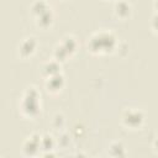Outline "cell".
Masks as SVG:
<instances>
[{
  "instance_id": "obj_1",
  "label": "cell",
  "mask_w": 158,
  "mask_h": 158,
  "mask_svg": "<svg viewBox=\"0 0 158 158\" xmlns=\"http://www.w3.org/2000/svg\"><path fill=\"white\" fill-rule=\"evenodd\" d=\"M117 44V38L111 31L101 30L90 36L88 41V51L91 54H109L116 49Z\"/></svg>"
},
{
  "instance_id": "obj_2",
  "label": "cell",
  "mask_w": 158,
  "mask_h": 158,
  "mask_svg": "<svg viewBox=\"0 0 158 158\" xmlns=\"http://www.w3.org/2000/svg\"><path fill=\"white\" fill-rule=\"evenodd\" d=\"M19 109L26 118H36L41 114V93L36 86L30 85L25 89L19 102Z\"/></svg>"
},
{
  "instance_id": "obj_3",
  "label": "cell",
  "mask_w": 158,
  "mask_h": 158,
  "mask_svg": "<svg viewBox=\"0 0 158 158\" xmlns=\"http://www.w3.org/2000/svg\"><path fill=\"white\" fill-rule=\"evenodd\" d=\"M121 122L125 127L130 130H138L144 123V114L137 107L125 109L121 115Z\"/></svg>"
},
{
  "instance_id": "obj_4",
  "label": "cell",
  "mask_w": 158,
  "mask_h": 158,
  "mask_svg": "<svg viewBox=\"0 0 158 158\" xmlns=\"http://www.w3.org/2000/svg\"><path fill=\"white\" fill-rule=\"evenodd\" d=\"M65 85V79L62 73H57L44 78V88L49 94H58Z\"/></svg>"
},
{
  "instance_id": "obj_5",
  "label": "cell",
  "mask_w": 158,
  "mask_h": 158,
  "mask_svg": "<svg viewBox=\"0 0 158 158\" xmlns=\"http://www.w3.org/2000/svg\"><path fill=\"white\" fill-rule=\"evenodd\" d=\"M40 141H41V135L38 133H32L30 135L25 142L22 143V153L25 156H36L40 152Z\"/></svg>"
},
{
  "instance_id": "obj_6",
  "label": "cell",
  "mask_w": 158,
  "mask_h": 158,
  "mask_svg": "<svg viewBox=\"0 0 158 158\" xmlns=\"http://www.w3.org/2000/svg\"><path fill=\"white\" fill-rule=\"evenodd\" d=\"M37 46H38V43H37V41H36L35 37L30 36V37L23 38L19 43V48H17L19 49V56L21 58H28V57H31L36 52Z\"/></svg>"
},
{
  "instance_id": "obj_7",
  "label": "cell",
  "mask_w": 158,
  "mask_h": 158,
  "mask_svg": "<svg viewBox=\"0 0 158 158\" xmlns=\"http://www.w3.org/2000/svg\"><path fill=\"white\" fill-rule=\"evenodd\" d=\"M114 14L120 20H127L132 15V5L127 0H116L114 4Z\"/></svg>"
},
{
  "instance_id": "obj_8",
  "label": "cell",
  "mask_w": 158,
  "mask_h": 158,
  "mask_svg": "<svg viewBox=\"0 0 158 158\" xmlns=\"http://www.w3.org/2000/svg\"><path fill=\"white\" fill-rule=\"evenodd\" d=\"M53 20H54V14H53V11L51 10V7H49L48 10H46V11H43L42 14H40L38 16L35 17L36 25H37L40 28H42V30L49 28V27L52 26V23H53Z\"/></svg>"
},
{
  "instance_id": "obj_9",
  "label": "cell",
  "mask_w": 158,
  "mask_h": 158,
  "mask_svg": "<svg viewBox=\"0 0 158 158\" xmlns=\"http://www.w3.org/2000/svg\"><path fill=\"white\" fill-rule=\"evenodd\" d=\"M60 69H62V65L59 62H57L56 59H49L47 62H44L41 67V73L44 78L49 77V75H53V74H57V73H60Z\"/></svg>"
},
{
  "instance_id": "obj_10",
  "label": "cell",
  "mask_w": 158,
  "mask_h": 158,
  "mask_svg": "<svg viewBox=\"0 0 158 158\" xmlns=\"http://www.w3.org/2000/svg\"><path fill=\"white\" fill-rule=\"evenodd\" d=\"M59 44L65 49V52L68 53V56L74 54L77 52V49H78V41L72 35H65L62 38V41L59 42Z\"/></svg>"
},
{
  "instance_id": "obj_11",
  "label": "cell",
  "mask_w": 158,
  "mask_h": 158,
  "mask_svg": "<svg viewBox=\"0 0 158 158\" xmlns=\"http://www.w3.org/2000/svg\"><path fill=\"white\" fill-rule=\"evenodd\" d=\"M56 147V139L52 135L49 133H44L41 136V141H40V149H42L43 152H51L53 151Z\"/></svg>"
},
{
  "instance_id": "obj_12",
  "label": "cell",
  "mask_w": 158,
  "mask_h": 158,
  "mask_svg": "<svg viewBox=\"0 0 158 158\" xmlns=\"http://www.w3.org/2000/svg\"><path fill=\"white\" fill-rule=\"evenodd\" d=\"M48 9H49V5L46 0H35L30 6V11L33 17L38 16L40 14H42L43 11H46Z\"/></svg>"
},
{
  "instance_id": "obj_13",
  "label": "cell",
  "mask_w": 158,
  "mask_h": 158,
  "mask_svg": "<svg viewBox=\"0 0 158 158\" xmlns=\"http://www.w3.org/2000/svg\"><path fill=\"white\" fill-rule=\"evenodd\" d=\"M109 154L111 157H123V156H126L125 146L121 142H112L109 146Z\"/></svg>"
},
{
  "instance_id": "obj_14",
  "label": "cell",
  "mask_w": 158,
  "mask_h": 158,
  "mask_svg": "<svg viewBox=\"0 0 158 158\" xmlns=\"http://www.w3.org/2000/svg\"><path fill=\"white\" fill-rule=\"evenodd\" d=\"M68 57H69V56H68V53L65 52V49L58 43V44L54 47V49H53V59H56V60L59 62V63H63V62L67 60Z\"/></svg>"
},
{
  "instance_id": "obj_15",
  "label": "cell",
  "mask_w": 158,
  "mask_h": 158,
  "mask_svg": "<svg viewBox=\"0 0 158 158\" xmlns=\"http://www.w3.org/2000/svg\"><path fill=\"white\" fill-rule=\"evenodd\" d=\"M51 123H52L53 128H56V130H62V128L64 127V125H65V118H64L63 114H60V112L54 114L53 117H52Z\"/></svg>"
},
{
  "instance_id": "obj_16",
  "label": "cell",
  "mask_w": 158,
  "mask_h": 158,
  "mask_svg": "<svg viewBox=\"0 0 158 158\" xmlns=\"http://www.w3.org/2000/svg\"><path fill=\"white\" fill-rule=\"evenodd\" d=\"M69 142H70V136H69V133L62 132V133H59L58 139H57L56 143H58L60 147H67V146L69 144Z\"/></svg>"
}]
</instances>
